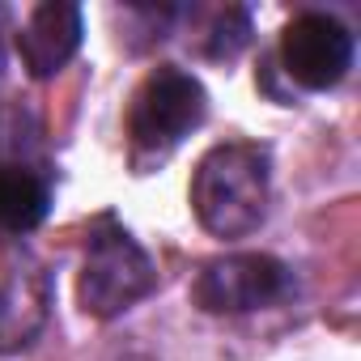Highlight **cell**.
Instances as JSON below:
<instances>
[{
    "instance_id": "1",
    "label": "cell",
    "mask_w": 361,
    "mask_h": 361,
    "mask_svg": "<svg viewBox=\"0 0 361 361\" xmlns=\"http://www.w3.org/2000/svg\"><path fill=\"white\" fill-rule=\"evenodd\" d=\"M192 209L217 238H243L259 230L268 213V153L259 145L209 149L192 178Z\"/></svg>"
},
{
    "instance_id": "2",
    "label": "cell",
    "mask_w": 361,
    "mask_h": 361,
    "mask_svg": "<svg viewBox=\"0 0 361 361\" xmlns=\"http://www.w3.org/2000/svg\"><path fill=\"white\" fill-rule=\"evenodd\" d=\"M204 111H209L204 85L183 68L161 64L140 81V90L132 98V111H128L132 145L145 149V153L174 149L192 128H200Z\"/></svg>"
},
{
    "instance_id": "3",
    "label": "cell",
    "mask_w": 361,
    "mask_h": 361,
    "mask_svg": "<svg viewBox=\"0 0 361 361\" xmlns=\"http://www.w3.org/2000/svg\"><path fill=\"white\" fill-rule=\"evenodd\" d=\"M153 285H157V272H153L149 255L123 230L94 234L85 264H81V281H77V298L90 314H98V319L123 314L128 306L149 298Z\"/></svg>"
},
{
    "instance_id": "4",
    "label": "cell",
    "mask_w": 361,
    "mask_h": 361,
    "mask_svg": "<svg viewBox=\"0 0 361 361\" xmlns=\"http://www.w3.org/2000/svg\"><path fill=\"white\" fill-rule=\"evenodd\" d=\"M289 289V268L272 255H226L200 268L192 302L209 314H243L276 302Z\"/></svg>"
},
{
    "instance_id": "5",
    "label": "cell",
    "mask_w": 361,
    "mask_h": 361,
    "mask_svg": "<svg viewBox=\"0 0 361 361\" xmlns=\"http://www.w3.org/2000/svg\"><path fill=\"white\" fill-rule=\"evenodd\" d=\"M281 64L302 90H331L353 64V35L327 13H302L281 35Z\"/></svg>"
},
{
    "instance_id": "6",
    "label": "cell",
    "mask_w": 361,
    "mask_h": 361,
    "mask_svg": "<svg viewBox=\"0 0 361 361\" xmlns=\"http://www.w3.org/2000/svg\"><path fill=\"white\" fill-rule=\"evenodd\" d=\"M47 319V276L39 259L18 247L0 243V348L26 344Z\"/></svg>"
},
{
    "instance_id": "7",
    "label": "cell",
    "mask_w": 361,
    "mask_h": 361,
    "mask_svg": "<svg viewBox=\"0 0 361 361\" xmlns=\"http://www.w3.org/2000/svg\"><path fill=\"white\" fill-rule=\"evenodd\" d=\"M81 47V9L64 0H47L30 13V22L18 35V51L30 77H56Z\"/></svg>"
},
{
    "instance_id": "8",
    "label": "cell",
    "mask_w": 361,
    "mask_h": 361,
    "mask_svg": "<svg viewBox=\"0 0 361 361\" xmlns=\"http://www.w3.org/2000/svg\"><path fill=\"white\" fill-rule=\"evenodd\" d=\"M47 183L26 166H0V230L26 234L47 217Z\"/></svg>"
},
{
    "instance_id": "9",
    "label": "cell",
    "mask_w": 361,
    "mask_h": 361,
    "mask_svg": "<svg viewBox=\"0 0 361 361\" xmlns=\"http://www.w3.org/2000/svg\"><path fill=\"white\" fill-rule=\"evenodd\" d=\"M247 39H251V22H247V13L243 9H226V18L213 26V43H209V51L213 56H238L243 47H247Z\"/></svg>"
}]
</instances>
